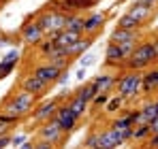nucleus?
<instances>
[{"label": "nucleus", "instance_id": "f257e3e1", "mask_svg": "<svg viewBox=\"0 0 158 149\" xmlns=\"http://www.w3.org/2000/svg\"><path fill=\"white\" fill-rule=\"evenodd\" d=\"M158 64V49L154 38H141L135 47L131 58H126L122 70H148L150 66Z\"/></svg>", "mask_w": 158, "mask_h": 149}, {"label": "nucleus", "instance_id": "f03ea898", "mask_svg": "<svg viewBox=\"0 0 158 149\" xmlns=\"http://www.w3.org/2000/svg\"><path fill=\"white\" fill-rule=\"evenodd\" d=\"M36 100H39V96H34V94H30V92H24V90H17V92H15V90H13L6 98L0 102V111L11 113V115L24 119L28 115H32L34 107L39 104Z\"/></svg>", "mask_w": 158, "mask_h": 149}, {"label": "nucleus", "instance_id": "7ed1b4c3", "mask_svg": "<svg viewBox=\"0 0 158 149\" xmlns=\"http://www.w3.org/2000/svg\"><path fill=\"white\" fill-rule=\"evenodd\" d=\"M143 87V70H122L118 77V94L124 100H135Z\"/></svg>", "mask_w": 158, "mask_h": 149}, {"label": "nucleus", "instance_id": "20e7f679", "mask_svg": "<svg viewBox=\"0 0 158 149\" xmlns=\"http://www.w3.org/2000/svg\"><path fill=\"white\" fill-rule=\"evenodd\" d=\"M34 22L41 26V30L45 34H56V32L66 28V13H62V11H58V9L47 4L45 9H41L34 15Z\"/></svg>", "mask_w": 158, "mask_h": 149}, {"label": "nucleus", "instance_id": "39448f33", "mask_svg": "<svg viewBox=\"0 0 158 149\" xmlns=\"http://www.w3.org/2000/svg\"><path fill=\"white\" fill-rule=\"evenodd\" d=\"M69 96H56V98H49L45 100V102H41V104H36L34 107V111H32V122L36 126L41 124H47V122H52L53 117H56V113H58V109H60V104H62V100H66Z\"/></svg>", "mask_w": 158, "mask_h": 149}, {"label": "nucleus", "instance_id": "423d86ee", "mask_svg": "<svg viewBox=\"0 0 158 149\" xmlns=\"http://www.w3.org/2000/svg\"><path fill=\"white\" fill-rule=\"evenodd\" d=\"M64 139H66V132L60 128V124L56 119L47 122V124H41L36 128V141H47V143H53L56 147H60Z\"/></svg>", "mask_w": 158, "mask_h": 149}, {"label": "nucleus", "instance_id": "0eeeda50", "mask_svg": "<svg viewBox=\"0 0 158 149\" xmlns=\"http://www.w3.org/2000/svg\"><path fill=\"white\" fill-rule=\"evenodd\" d=\"M19 38H22V43H26V45H30V47H36V45L45 38V32L41 30V26L36 24L34 17H32V19H26V22L22 24Z\"/></svg>", "mask_w": 158, "mask_h": 149}, {"label": "nucleus", "instance_id": "6e6552de", "mask_svg": "<svg viewBox=\"0 0 158 149\" xmlns=\"http://www.w3.org/2000/svg\"><path fill=\"white\" fill-rule=\"evenodd\" d=\"M49 83H45L43 79H39L36 74L32 73H26L22 79H19V87L17 90H24V92H30V94H34V96H45L47 92H49Z\"/></svg>", "mask_w": 158, "mask_h": 149}, {"label": "nucleus", "instance_id": "1a4fd4ad", "mask_svg": "<svg viewBox=\"0 0 158 149\" xmlns=\"http://www.w3.org/2000/svg\"><path fill=\"white\" fill-rule=\"evenodd\" d=\"M58 124H60V128L69 134V132H73L75 128H77L79 124V115H75V111L66 104V102H62L60 104V109H58V113H56V117H53Z\"/></svg>", "mask_w": 158, "mask_h": 149}, {"label": "nucleus", "instance_id": "9d476101", "mask_svg": "<svg viewBox=\"0 0 158 149\" xmlns=\"http://www.w3.org/2000/svg\"><path fill=\"white\" fill-rule=\"evenodd\" d=\"M126 13H131L135 19H139L141 24L145 26L152 17H154V13H156V4H150V2H145V0H135L131 6H128Z\"/></svg>", "mask_w": 158, "mask_h": 149}, {"label": "nucleus", "instance_id": "9b49d317", "mask_svg": "<svg viewBox=\"0 0 158 149\" xmlns=\"http://www.w3.org/2000/svg\"><path fill=\"white\" fill-rule=\"evenodd\" d=\"M143 38V32L141 30H124V28H113L111 36H109V43L113 45H128V43H139Z\"/></svg>", "mask_w": 158, "mask_h": 149}, {"label": "nucleus", "instance_id": "f8f14e48", "mask_svg": "<svg viewBox=\"0 0 158 149\" xmlns=\"http://www.w3.org/2000/svg\"><path fill=\"white\" fill-rule=\"evenodd\" d=\"M62 73H64V70H60L58 66H53L49 62H41V64H36V66L32 68V74H36L39 79H43V81L49 83V85L58 83V79H60Z\"/></svg>", "mask_w": 158, "mask_h": 149}, {"label": "nucleus", "instance_id": "ddd939ff", "mask_svg": "<svg viewBox=\"0 0 158 149\" xmlns=\"http://www.w3.org/2000/svg\"><path fill=\"white\" fill-rule=\"evenodd\" d=\"M105 22H107L105 13H90V15H85V22H83V36L96 38V34L103 30Z\"/></svg>", "mask_w": 158, "mask_h": 149}, {"label": "nucleus", "instance_id": "4468645a", "mask_svg": "<svg viewBox=\"0 0 158 149\" xmlns=\"http://www.w3.org/2000/svg\"><path fill=\"white\" fill-rule=\"evenodd\" d=\"M126 58H128V55L124 53V49H122L120 45L107 43V47H105V64L107 66H113V68H120V70H122Z\"/></svg>", "mask_w": 158, "mask_h": 149}, {"label": "nucleus", "instance_id": "2eb2a0df", "mask_svg": "<svg viewBox=\"0 0 158 149\" xmlns=\"http://www.w3.org/2000/svg\"><path fill=\"white\" fill-rule=\"evenodd\" d=\"M156 92H158V64H154L148 70H143V87H141V94L154 96Z\"/></svg>", "mask_w": 158, "mask_h": 149}, {"label": "nucleus", "instance_id": "dca6fc26", "mask_svg": "<svg viewBox=\"0 0 158 149\" xmlns=\"http://www.w3.org/2000/svg\"><path fill=\"white\" fill-rule=\"evenodd\" d=\"M49 38L56 41V45L58 47H64V49H69V47H73L77 41L83 38V34H79V32H71V30H60V32H56V34H49Z\"/></svg>", "mask_w": 158, "mask_h": 149}, {"label": "nucleus", "instance_id": "f3484780", "mask_svg": "<svg viewBox=\"0 0 158 149\" xmlns=\"http://www.w3.org/2000/svg\"><path fill=\"white\" fill-rule=\"evenodd\" d=\"M139 111H141V124H152L154 119H158V98H150L148 102H143Z\"/></svg>", "mask_w": 158, "mask_h": 149}, {"label": "nucleus", "instance_id": "a211bd4d", "mask_svg": "<svg viewBox=\"0 0 158 149\" xmlns=\"http://www.w3.org/2000/svg\"><path fill=\"white\" fill-rule=\"evenodd\" d=\"M92 83L98 87V92L109 94V92L118 85V77H115V74H109V73H101V74H96V77L92 79Z\"/></svg>", "mask_w": 158, "mask_h": 149}, {"label": "nucleus", "instance_id": "6ab92c4d", "mask_svg": "<svg viewBox=\"0 0 158 149\" xmlns=\"http://www.w3.org/2000/svg\"><path fill=\"white\" fill-rule=\"evenodd\" d=\"M73 94H75V96H79L81 100H85V102H92V100H94V96L98 94V87H96L92 81H88V83L79 85L77 90H73Z\"/></svg>", "mask_w": 158, "mask_h": 149}, {"label": "nucleus", "instance_id": "aec40b11", "mask_svg": "<svg viewBox=\"0 0 158 149\" xmlns=\"http://www.w3.org/2000/svg\"><path fill=\"white\" fill-rule=\"evenodd\" d=\"M92 43H94V38H92V36H83L81 41H77L73 47H69L66 51H69V55H71V58H79V55H83L85 51L92 47Z\"/></svg>", "mask_w": 158, "mask_h": 149}, {"label": "nucleus", "instance_id": "412c9836", "mask_svg": "<svg viewBox=\"0 0 158 149\" xmlns=\"http://www.w3.org/2000/svg\"><path fill=\"white\" fill-rule=\"evenodd\" d=\"M115 26H118V28H124V30H141V32H143V28H145V26L141 24L139 19H135L131 13L120 15V17H118V24H115Z\"/></svg>", "mask_w": 158, "mask_h": 149}, {"label": "nucleus", "instance_id": "4be33fe9", "mask_svg": "<svg viewBox=\"0 0 158 149\" xmlns=\"http://www.w3.org/2000/svg\"><path fill=\"white\" fill-rule=\"evenodd\" d=\"M66 104L75 111V115H79V117H83V115L88 113V107H90V102L81 100L79 96H75V94H71V96L66 98Z\"/></svg>", "mask_w": 158, "mask_h": 149}, {"label": "nucleus", "instance_id": "5701e85b", "mask_svg": "<svg viewBox=\"0 0 158 149\" xmlns=\"http://www.w3.org/2000/svg\"><path fill=\"white\" fill-rule=\"evenodd\" d=\"M83 22H85V17L81 13H71V15H66V30L83 34Z\"/></svg>", "mask_w": 158, "mask_h": 149}, {"label": "nucleus", "instance_id": "b1692460", "mask_svg": "<svg viewBox=\"0 0 158 149\" xmlns=\"http://www.w3.org/2000/svg\"><path fill=\"white\" fill-rule=\"evenodd\" d=\"M124 102H126V100L122 98L120 94L111 96V98H109V102L105 104V113H109V115H118V113H120V109L124 107Z\"/></svg>", "mask_w": 158, "mask_h": 149}, {"label": "nucleus", "instance_id": "393cba45", "mask_svg": "<svg viewBox=\"0 0 158 149\" xmlns=\"http://www.w3.org/2000/svg\"><path fill=\"white\" fill-rule=\"evenodd\" d=\"M152 136V130H150V124H141L132 130V141H148Z\"/></svg>", "mask_w": 158, "mask_h": 149}, {"label": "nucleus", "instance_id": "a878e982", "mask_svg": "<svg viewBox=\"0 0 158 149\" xmlns=\"http://www.w3.org/2000/svg\"><path fill=\"white\" fill-rule=\"evenodd\" d=\"M56 47H58V45H56V41H53V38H43V41L36 45V51H39V55H41V58H45V55H47V53H52Z\"/></svg>", "mask_w": 158, "mask_h": 149}, {"label": "nucleus", "instance_id": "bb28decb", "mask_svg": "<svg viewBox=\"0 0 158 149\" xmlns=\"http://www.w3.org/2000/svg\"><path fill=\"white\" fill-rule=\"evenodd\" d=\"M109 98H111V94H105V92H98V94L94 96V100H92L90 104H92L94 109H98V107H101V109H105V104L109 102Z\"/></svg>", "mask_w": 158, "mask_h": 149}, {"label": "nucleus", "instance_id": "cd10ccee", "mask_svg": "<svg viewBox=\"0 0 158 149\" xmlns=\"http://www.w3.org/2000/svg\"><path fill=\"white\" fill-rule=\"evenodd\" d=\"M15 66H17V62H2L0 60V79L9 77V74L15 70Z\"/></svg>", "mask_w": 158, "mask_h": 149}, {"label": "nucleus", "instance_id": "c85d7f7f", "mask_svg": "<svg viewBox=\"0 0 158 149\" xmlns=\"http://www.w3.org/2000/svg\"><path fill=\"white\" fill-rule=\"evenodd\" d=\"M98 147V132H90L83 141V149H94Z\"/></svg>", "mask_w": 158, "mask_h": 149}, {"label": "nucleus", "instance_id": "c756f323", "mask_svg": "<svg viewBox=\"0 0 158 149\" xmlns=\"http://www.w3.org/2000/svg\"><path fill=\"white\" fill-rule=\"evenodd\" d=\"M19 122H22L19 117H15V115H11V113H4V111H0V124L15 126V124H19Z\"/></svg>", "mask_w": 158, "mask_h": 149}, {"label": "nucleus", "instance_id": "7c9ffc66", "mask_svg": "<svg viewBox=\"0 0 158 149\" xmlns=\"http://www.w3.org/2000/svg\"><path fill=\"white\" fill-rule=\"evenodd\" d=\"M94 62H96V55H92V53H85V55L79 60V66H81V68H88V66H92Z\"/></svg>", "mask_w": 158, "mask_h": 149}, {"label": "nucleus", "instance_id": "2f4dec72", "mask_svg": "<svg viewBox=\"0 0 158 149\" xmlns=\"http://www.w3.org/2000/svg\"><path fill=\"white\" fill-rule=\"evenodd\" d=\"M26 141H28L26 134H15V136H11V145H13V147H22Z\"/></svg>", "mask_w": 158, "mask_h": 149}, {"label": "nucleus", "instance_id": "473e14b6", "mask_svg": "<svg viewBox=\"0 0 158 149\" xmlns=\"http://www.w3.org/2000/svg\"><path fill=\"white\" fill-rule=\"evenodd\" d=\"M2 62H19V51H17V49H11L4 58H2Z\"/></svg>", "mask_w": 158, "mask_h": 149}, {"label": "nucleus", "instance_id": "72a5a7b5", "mask_svg": "<svg viewBox=\"0 0 158 149\" xmlns=\"http://www.w3.org/2000/svg\"><path fill=\"white\" fill-rule=\"evenodd\" d=\"M36 149H58L53 143H47V141H36Z\"/></svg>", "mask_w": 158, "mask_h": 149}, {"label": "nucleus", "instance_id": "f704fd0d", "mask_svg": "<svg viewBox=\"0 0 158 149\" xmlns=\"http://www.w3.org/2000/svg\"><path fill=\"white\" fill-rule=\"evenodd\" d=\"M11 128H13V126L0 124V136H6V134H11Z\"/></svg>", "mask_w": 158, "mask_h": 149}, {"label": "nucleus", "instance_id": "c9c22d12", "mask_svg": "<svg viewBox=\"0 0 158 149\" xmlns=\"http://www.w3.org/2000/svg\"><path fill=\"white\" fill-rule=\"evenodd\" d=\"M17 149H36V141H26L22 147H17Z\"/></svg>", "mask_w": 158, "mask_h": 149}, {"label": "nucleus", "instance_id": "e433bc0d", "mask_svg": "<svg viewBox=\"0 0 158 149\" xmlns=\"http://www.w3.org/2000/svg\"><path fill=\"white\" fill-rule=\"evenodd\" d=\"M69 81V70H64V73L60 74V79H58V83H66Z\"/></svg>", "mask_w": 158, "mask_h": 149}, {"label": "nucleus", "instance_id": "4c0bfd02", "mask_svg": "<svg viewBox=\"0 0 158 149\" xmlns=\"http://www.w3.org/2000/svg\"><path fill=\"white\" fill-rule=\"evenodd\" d=\"M150 130H152V134H154V132H158V119H154V122L150 124Z\"/></svg>", "mask_w": 158, "mask_h": 149}, {"label": "nucleus", "instance_id": "58836bf2", "mask_svg": "<svg viewBox=\"0 0 158 149\" xmlns=\"http://www.w3.org/2000/svg\"><path fill=\"white\" fill-rule=\"evenodd\" d=\"M85 77V68H79L77 70V79H83Z\"/></svg>", "mask_w": 158, "mask_h": 149}, {"label": "nucleus", "instance_id": "ea45409f", "mask_svg": "<svg viewBox=\"0 0 158 149\" xmlns=\"http://www.w3.org/2000/svg\"><path fill=\"white\" fill-rule=\"evenodd\" d=\"M145 2H150V4H158V0H145Z\"/></svg>", "mask_w": 158, "mask_h": 149}, {"label": "nucleus", "instance_id": "a19ab883", "mask_svg": "<svg viewBox=\"0 0 158 149\" xmlns=\"http://www.w3.org/2000/svg\"><path fill=\"white\" fill-rule=\"evenodd\" d=\"M154 41H156V49H158V34H156V36H154Z\"/></svg>", "mask_w": 158, "mask_h": 149}, {"label": "nucleus", "instance_id": "79ce46f5", "mask_svg": "<svg viewBox=\"0 0 158 149\" xmlns=\"http://www.w3.org/2000/svg\"><path fill=\"white\" fill-rule=\"evenodd\" d=\"M2 2H6V0H0V4H2Z\"/></svg>", "mask_w": 158, "mask_h": 149}, {"label": "nucleus", "instance_id": "37998d69", "mask_svg": "<svg viewBox=\"0 0 158 149\" xmlns=\"http://www.w3.org/2000/svg\"><path fill=\"white\" fill-rule=\"evenodd\" d=\"M94 2H101V0H94Z\"/></svg>", "mask_w": 158, "mask_h": 149}, {"label": "nucleus", "instance_id": "c03bdc74", "mask_svg": "<svg viewBox=\"0 0 158 149\" xmlns=\"http://www.w3.org/2000/svg\"><path fill=\"white\" fill-rule=\"evenodd\" d=\"M94 149H101V147H94Z\"/></svg>", "mask_w": 158, "mask_h": 149}, {"label": "nucleus", "instance_id": "a18cd8bd", "mask_svg": "<svg viewBox=\"0 0 158 149\" xmlns=\"http://www.w3.org/2000/svg\"><path fill=\"white\" fill-rule=\"evenodd\" d=\"M156 149H158V147H156Z\"/></svg>", "mask_w": 158, "mask_h": 149}]
</instances>
